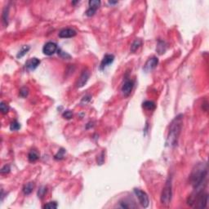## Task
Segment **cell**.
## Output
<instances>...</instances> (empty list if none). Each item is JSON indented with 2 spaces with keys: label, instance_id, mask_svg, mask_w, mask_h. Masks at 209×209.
<instances>
[{
  "label": "cell",
  "instance_id": "6da1fadb",
  "mask_svg": "<svg viewBox=\"0 0 209 209\" xmlns=\"http://www.w3.org/2000/svg\"><path fill=\"white\" fill-rule=\"evenodd\" d=\"M208 176L207 165L203 163H199L194 167L190 175V182L194 190H203L206 185Z\"/></svg>",
  "mask_w": 209,
  "mask_h": 209
},
{
  "label": "cell",
  "instance_id": "7a4b0ae2",
  "mask_svg": "<svg viewBox=\"0 0 209 209\" xmlns=\"http://www.w3.org/2000/svg\"><path fill=\"white\" fill-rule=\"evenodd\" d=\"M183 125V115L179 114L174 118L169 126L166 144L169 147H174L176 145L180 134Z\"/></svg>",
  "mask_w": 209,
  "mask_h": 209
},
{
  "label": "cell",
  "instance_id": "3957f363",
  "mask_svg": "<svg viewBox=\"0 0 209 209\" xmlns=\"http://www.w3.org/2000/svg\"><path fill=\"white\" fill-rule=\"evenodd\" d=\"M173 185H172V178L168 177L165 185L163 189L161 194V203L163 205H169L173 197Z\"/></svg>",
  "mask_w": 209,
  "mask_h": 209
},
{
  "label": "cell",
  "instance_id": "277c9868",
  "mask_svg": "<svg viewBox=\"0 0 209 209\" xmlns=\"http://www.w3.org/2000/svg\"><path fill=\"white\" fill-rule=\"evenodd\" d=\"M134 193H135L136 196L137 197L140 204L145 208H148L149 204V200L147 194L145 192L141 190L140 189H134Z\"/></svg>",
  "mask_w": 209,
  "mask_h": 209
},
{
  "label": "cell",
  "instance_id": "5b68a950",
  "mask_svg": "<svg viewBox=\"0 0 209 209\" xmlns=\"http://www.w3.org/2000/svg\"><path fill=\"white\" fill-rule=\"evenodd\" d=\"M89 77H90L89 70H88V69L84 70L82 71V73H81V74H80V76H79V78H78V81L76 82V88H83L84 85L88 83V79H89Z\"/></svg>",
  "mask_w": 209,
  "mask_h": 209
},
{
  "label": "cell",
  "instance_id": "8992f818",
  "mask_svg": "<svg viewBox=\"0 0 209 209\" xmlns=\"http://www.w3.org/2000/svg\"><path fill=\"white\" fill-rule=\"evenodd\" d=\"M56 51H58L57 45L53 42H48L42 48V52L46 56H52Z\"/></svg>",
  "mask_w": 209,
  "mask_h": 209
},
{
  "label": "cell",
  "instance_id": "52a82bcc",
  "mask_svg": "<svg viewBox=\"0 0 209 209\" xmlns=\"http://www.w3.org/2000/svg\"><path fill=\"white\" fill-rule=\"evenodd\" d=\"M133 87H134L133 81L127 79V80H126L125 82H124V84H123V87H122L121 91H122V92H123V94L124 96H127L131 94V91L133 89Z\"/></svg>",
  "mask_w": 209,
  "mask_h": 209
},
{
  "label": "cell",
  "instance_id": "ba28073f",
  "mask_svg": "<svg viewBox=\"0 0 209 209\" xmlns=\"http://www.w3.org/2000/svg\"><path fill=\"white\" fill-rule=\"evenodd\" d=\"M159 64V59L157 57H152L149 58V60L146 61L145 65L144 66V70L145 72L151 71L152 70H154L156 66Z\"/></svg>",
  "mask_w": 209,
  "mask_h": 209
},
{
  "label": "cell",
  "instance_id": "9c48e42d",
  "mask_svg": "<svg viewBox=\"0 0 209 209\" xmlns=\"http://www.w3.org/2000/svg\"><path fill=\"white\" fill-rule=\"evenodd\" d=\"M76 35L77 33L74 30L70 29V28H66V29L60 30L59 33V37L61 38H70L72 37H74Z\"/></svg>",
  "mask_w": 209,
  "mask_h": 209
},
{
  "label": "cell",
  "instance_id": "30bf717a",
  "mask_svg": "<svg viewBox=\"0 0 209 209\" xmlns=\"http://www.w3.org/2000/svg\"><path fill=\"white\" fill-rule=\"evenodd\" d=\"M114 60V56L112 54H106L104 58L102 59V62H101V70H104L105 68H106L107 66H109L110 64L113 63V61Z\"/></svg>",
  "mask_w": 209,
  "mask_h": 209
},
{
  "label": "cell",
  "instance_id": "8fae6325",
  "mask_svg": "<svg viewBox=\"0 0 209 209\" xmlns=\"http://www.w3.org/2000/svg\"><path fill=\"white\" fill-rule=\"evenodd\" d=\"M40 60L36 58V57H34V58H31L29 60H27V62L25 63V66L28 70H35L36 68L38 66L40 65Z\"/></svg>",
  "mask_w": 209,
  "mask_h": 209
},
{
  "label": "cell",
  "instance_id": "7c38bea8",
  "mask_svg": "<svg viewBox=\"0 0 209 209\" xmlns=\"http://www.w3.org/2000/svg\"><path fill=\"white\" fill-rule=\"evenodd\" d=\"M119 208H136L135 205H131V203L129 200L127 199H123L121 200L119 203Z\"/></svg>",
  "mask_w": 209,
  "mask_h": 209
},
{
  "label": "cell",
  "instance_id": "4fadbf2b",
  "mask_svg": "<svg viewBox=\"0 0 209 209\" xmlns=\"http://www.w3.org/2000/svg\"><path fill=\"white\" fill-rule=\"evenodd\" d=\"M28 159H29V161L31 162V163L37 161L39 159V155H38V151L35 150V149H32L30 153H29Z\"/></svg>",
  "mask_w": 209,
  "mask_h": 209
},
{
  "label": "cell",
  "instance_id": "5bb4252c",
  "mask_svg": "<svg viewBox=\"0 0 209 209\" xmlns=\"http://www.w3.org/2000/svg\"><path fill=\"white\" fill-rule=\"evenodd\" d=\"M166 49H167V46L165 44V42L163 41H161L159 40V42H158V45H157V48H156V50L157 52H159V54H163L165 52H166Z\"/></svg>",
  "mask_w": 209,
  "mask_h": 209
},
{
  "label": "cell",
  "instance_id": "9a60e30c",
  "mask_svg": "<svg viewBox=\"0 0 209 209\" xmlns=\"http://www.w3.org/2000/svg\"><path fill=\"white\" fill-rule=\"evenodd\" d=\"M34 188H35V184L33 182H29L26 185H25L24 188H23V192H24L25 194H26V195L30 194L33 191Z\"/></svg>",
  "mask_w": 209,
  "mask_h": 209
},
{
  "label": "cell",
  "instance_id": "2e32d148",
  "mask_svg": "<svg viewBox=\"0 0 209 209\" xmlns=\"http://www.w3.org/2000/svg\"><path fill=\"white\" fill-rule=\"evenodd\" d=\"M142 44V41L140 38H137L134 42L131 43V52H135L136 51H137V49L141 46Z\"/></svg>",
  "mask_w": 209,
  "mask_h": 209
},
{
  "label": "cell",
  "instance_id": "e0dca14e",
  "mask_svg": "<svg viewBox=\"0 0 209 209\" xmlns=\"http://www.w3.org/2000/svg\"><path fill=\"white\" fill-rule=\"evenodd\" d=\"M143 107L148 110H154L155 109V103L150 101H146L143 103Z\"/></svg>",
  "mask_w": 209,
  "mask_h": 209
},
{
  "label": "cell",
  "instance_id": "ac0fdd59",
  "mask_svg": "<svg viewBox=\"0 0 209 209\" xmlns=\"http://www.w3.org/2000/svg\"><path fill=\"white\" fill-rule=\"evenodd\" d=\"M30 49V48L29 46H24V47H22V48L20 50V52H19L17 55V58H21V57L24 56L28 52V51H29Z\"/></svg>",
  "mask_w": 209,
  "mask_h": 209
},
{
  "label": "cell",
  "instance_id": "d6986e66",
  "mask_svg": "<svg viewBox=\"0 0 209 209\" xmlns=\"http://www.w3.org/2000/svg\"><path fill=\"white\" fill-rule=\"evenodd\" d=\"M3 22L5 25L8 24V7H5L3 12Z\"/></svg>",
  "mask_w": 209,
  "mask_h": 209
},
{
  "label": "cell",
  "instance_id": "ffe728a7",
  "mask_svg": "<svg viewBox=\"0 0 209 209\" xmlns=\"http://www.w3.org/2000/svg\"><path fill=\"white\" fill-rule=\"evenodd\" d=\"M100 5H101V1H98V0H90L89 1V7L97 10Z\"/></svg>",
  "mask_w": 209,
  "mask_h": 209
},
{
  "label": "cell",
  "instance_id": "44dd1931",
  "mask_svg": "<svg viewBox=\"0 0 209 209\" xmlns=\"http://www.w3.org/2000/svg\"><path fill=\"white\" fill-rule=\"evenodd\" d=\"M65 155H66V150L64 149H60L58 152H57V154L55 155V159H56V160H61L62 159H64V157H65Z\"/></svg>",
  "mask_w": 209,
  "mask_h": 209
},
{
  "label": "cell",
  "instance_id": "7402d4cb",
  "mask_svg": "<svg viewBox=\"0 0 209 209\" xmlns=\"http://www.w3.org/2000/svg\"><path fill=\"white\" fill-rule=\"evenodd\" d=\"M21 128V124L18 123L17 121H13L10 124V129L11 131H17Z\"/></svg>",
  "mask_w": 209,
  "mask_h": 209
},
{
  "label": "cell",
  "instance_id": "603a6c76",
  "mask_svg": "<svg viewBox=\"0 0 209 209\" xmlns=\"http://www.w3.org/2000/svg\"><path fill=\"white\" fill-rule=\"evenodd\" d=\"M0 110L3 114H5V113H7L9 111V107L4 102H1V104H0Z\"/></svg>",
  "mask_w": 209,
  "mask_h": 209
},
{
  "label": "cell",
  "instance_id": "cb8c5ba5",
  "mask_svg": "<svg viewBox=\"0 0 209 209\" xmlns=\"http://www.w3.org/2000/svg\"><path fill=\"white\" fill-rule=\"evenodd\" d=\"M19 94H20V96H21V97H26V96H28V94H29V89L26 87H23V88H21L20 89Z\"/></svg>",
  "mask_w": 209,
  "mask_h": 209
},
{
  "label": "cell",
  "instance_id": "d4e9b609",
  "mask_svg": "<svg viewBox=\"0 0 209 209\" xmlns=\"http://www.w3.org/2000/svg\"><path fill=\"white\" fill-rule=\"evenodd\" d=\"M43 208H49V209H55L57 208V203L56 202H49L47 204L43 206Z\"/></svg>",
  "mask_w": 209,
  "mask_h": 209
},
{
  "label": "cell",
  "instance_id": "484cf974",
  "mask_svg": "<svg viewBox=\"0 0 209 209\" xmlns=\"http://www.w3.org/2000/svg\"><path fill=\"white\" fill-rule=\"evenodd\" d=\"M46 192H47V188L46 187H44V186H42L39 190H38V196L39 198H42L43 196H44V194H46Z\"/></svg>",
  "mask_w": 209,
  "mask_h": 209
},
{
  "label": "cell",
  "instance_id": "4316f807",
  "mask_svg": "<svg viewBox=\"0 0 209 209\" xmlns=\"http://www.w3.org/2000/svg\"><path fill=\"white\" fill-rule=\"evenodd\" d=\"M63 117L66 119H70L72 117H73V113H72L70 110H66L63 113Z\"/></svg>",
  "mask_w": 209,
  "mask_h": 209
},
{
  "label": "cell",
  "instance_id": "83f0119b",
  "mask_svg": "<svg viewBox=\"0 0 209 209\" xmlns=\"http://www.w3.org/2000/svg\"><path fill=\"white\" fill-rule=\"evenodd\" d=\"M96 12V9L92 8V7H89V8L87 10V12H86V15H87L88 17H92V16L95 15Z\"/></svg>",
  "mask_w": 209,
  "mask_h": 209
},
{
  "label": "cell",
  "instance_id": "f1b7e54d",
  "mask_svg": "<svg viewBox=\"0 0 209 209\" xmlns=\"http://www.w3.org/2000/svg\"><path fill=\"white\" fill-rule=\"evenodd\" d=\"M11 170V167L9 165H5L3 167H2L1 169V173L2 174H5V173H8Z\"/></svg>",
  "mask_w": 209,
  "mask_h": 209
},
{
  "label": "cell",
  "instance_id": "f546056e",
  "mask_svg": "<svg viewBox=\"0 0 209 209\" xmlns=\"http://www.w3.org/2000/svg\"><path fill=\"white\" fill-rule=\"evenodd\" d=\"M104 159H105V158H104V151L101 153V155H100L97 156V163L98 164H102L103 163V162H104Z\"/></svg>",
  "mask_w": 209,
  "mask_h": 209
},
{
  "label": "cell",
  "instance_id": "4dcf8cb0",
  "mask_svg": "<svg viewBox=\"0 0 209 209\" xmlns=\"http://www.w3.org/2000/svg\"><path fill=\"white\" fill-rule=\"evenodd\" d=\"M58 54H60L61 56H63L64 58H66V57H68V58H70V55H68V54H66V52H61V50L59 49L58 50Z\"/></svg>",
  "mask_w": 209,
  "mask_h": 209
},
{
  "label": "cell",
  "instance_id": "1f68e13d",
  "mask_svg": "<svg viewBox=\"0 0 209 209\" xmlns=\"http://www.w3.org/2000/svg\"><path fill=\"white\" fill-rule=\"evenodd\" d=\"M109 4H116V3H118V2L116 1V2H113V1H109Z\"/></svg>",
  "mask_w": 209,
  "mask_h": 209
}]
</instances>
